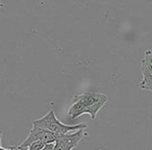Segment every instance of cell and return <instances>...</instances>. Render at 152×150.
I'll return each mask as SVG.
<instances>
[{
  "instance_id": "obj_1",
  "label": "cell",
  "mask_w": 152,
  "mask_h": 150,
  "mask_svg": "<svg viewBox=\"0 0 152 150\" xmlns=\"http://www.w3.org/2000/svg\"><path fill=\"white\" fill-rule=\"evenodd\" d=\"M107 101L106 95L97 92H85L80 95H75L72 99L68 116L70 120H75L83 114H89L91 119H95L97 113Z\"/></svg>"
},
{
  "instance_id": "obj_2",
  "label": "cell",
  "mask_w": 152,
  "mask_h": 150,
  "mask_svg": "<svg viewBox=\"0 0 152 150\" xmlns=\"http://www.w3.org/2000/svg\"><path fill=\"white\" fill-rule=\"evenodd\" d=\"M32 126L46 129V130L56 135L57 137H61V135H67V133L78 130V129H86L88 125L86 123H79L76 125H66L56 118L54 110H50L48 114L45 115L44 117L32 121Z\"/></svg>"
},
{
  "instance_id": "obj_3",
  "label": "cell",
  "mask_w": 152,
  "mask_h": 150,
  "mask_svg": "<svg viewBox=\"0 0 152 150\" xmlns=\"http://www.w3.org/2000/svg\"><path fill=\"white\" fill-rule=\"evenodd\" d=\"M57 138L58 137L56 135L46 130V129L40 128V127H37V126H32V129L29 131L28 137L22 142L21 145L17 146L16 149H20V150L25 149V148L29 147L34 142H43L44 144H52L56 142Z\"/></svg>"
},
{
  "instance_id": "obj_4",
  "label": "cell",
  "mask_w": 152,
  "mask_h": 150,
  "mask_svg": "<svg viewBox=\"0 0 152 150\" xmlns=\"http://www.w3.org/2000/svg\"><path fill=\"white\" fill-rule=\"evenodd\" d=\"M141 70L143 74V80L140 83V88L152 92V50L145 52L144 59H142Z\"/></svg>"
},
{
  "instance_id": "obj_5",
  "label": "cell",
  "mask_w": 152,
  "mask_h": 150,
  "mask_svg": "<svg viewBox=\"0 0 152 150\" xmlns=\"http://www.w3.org/2000/svg\"><path fill=\"white\" fill-rule=\"evenodd\" d=\"M85 137H88V133L85 131V129H78V130L67 133V135H61L57 138L56 142H59L67 148H69L70 150H72L78 146L79 142Z\"/></svg>"
},
{
  "instance_id": "obj_6",
  "label": "cell",
  "mask_w": 152,
  "mask_h": 150,
  "mask_svg": "<svg viewBox=\"0 0 152 150\" xmlns=\"http://www.w3.org/2000/svg\"><path fill=\"white\" fill-rule=\"evenodd\" d=\"M45 144L43 142H34L27 148V150H42Z\"/></svg>"
},
{
  "instance_id": "obj_7",
  "label": "cell",
  "mask_w": 152,
  "mask_h": 150,
  "mask_svg": "<svg viewBox=\"0 0 152 150\" xmlns=\"http://www.w3.org/2000/svg\"><path fill=\"white\" fill-rule=\"evenodd\" d=\"M54 150H70L69 148H67L65 145H63L59 142H55L54 143Z\"/></svg>"
},
{
  "instance_id": "obj_8",
  "label": "cell",
  "mask_w": 152,
  "mask_h": 150,
  "mask_svg": "<svg viewBox=\"0 0 152 150\" xmlns=\"http://www.w3.org/2000/svg\"><path fill=\"white\" fill-rule=\"evenodd\" d=\"M3 7H4V5H3V3L1 2V1H0V11H1V10H2Z\"/></svg>"
},
{
  "instance_id": "obj_9",
  "label": "cell",
  "mask_w": 152,
  "mask_h": 150,
  "mask_svg": "<svg viewBox=\"0 0 152 150\" xmlns=\"http://www.w3.org/2000/svg\"><path fill=\"white\" fill-rule=\"evenodd\" d=\"M1 138H2V131L0 129V143H1Z\"/></svg>"
},
{
  "instance_id": "obj_10",
  "label": "cell",
  "mask_w": 152,
  "mask_h": 150,
  "mask_svg": "<svg viewBox=\"0 0 152 150\" xmlns=\"http://www.w3.org/2000/svg\"><path fill=\"white\" fill-rule=\"evenodd\" d=\"M98 150H102V149H98Z\"/></svg>"
}]
</instances>
